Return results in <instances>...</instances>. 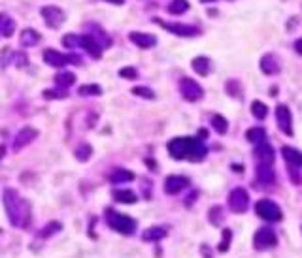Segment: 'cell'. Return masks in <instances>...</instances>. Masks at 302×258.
Wrapping results in <instances>:
<instances>
[{
	"label": "cell",
	"instance_id": "obj_1",
	"mask_svg": "<svg viewBox=\"0 0 302 258\" xmlns=\"http://www.w3.org/2000/svg\"><path fill=\"white\" fill-rule=\"evenodd\" d=\"M4 207L8 213V219L12 226L29 228L32 222V209L31 203L17 192L16 188H4Z\"/></svg>",
	"mask_w": 302,
	"mask_h": 258
},
{
	"label": "cell",
	"instance_id": "obj_2",
	"mask_svg": "<svg viewBox=\"0 0 302 258\" xmlns=\"http://www.w3.org/2000/svg\"><path fill=\"white\" fill-rule=\"evenodd\" d=\"M204 138H174L168 141V153L176 160H191V162H200L208 155V147L204 145Z\"/></svg>",
	"mask_w": 302,
	"mask_h": 258
},
{
	"label": "cell",
	"instance_id": "obj_3",
	"mask_svg": "<svg viewBox=\"0 0 302 258\" xmlns=\"http://www.w3.org/2000/svg\"><path fill=\"white\" fill-rule=\"evenodd\" d=\"M104 219L112 230H116L119 234L131 235L136 232V220L131 219L129 215H121V213L114 211V209H106L104 213Z\"/></svg>",
	"mask_w": 302,
	"mask_h": 258
},
{
	"label": "cell",
	"instance_id": "obj_4",
	"mask_svg": "<svg viewBox=\"0 0 302 258\" xmlns=\"http://www.w3.org/2000/svg\"><path fill=\"white\" fill-rule=\"evenodd\" d=\"M255 213L264 220H270V222H278L281 220L283 213L279 209V205L272 200H259L255 203Z\"/></svg>",
	"mask_w": 302,
	"mask_h": 258
},
{
	"label": "cell",
	"instance_id": "obj_5",
	"mask_svg": "<svg viewBox=\"0 0 302 258\" xmlns=\"http://www.w3.org/2000/svg\"><path fill=\"white\" fill-rule=\"evenodd\" d=\"M40 16L44 19V23L49 27V29H61L64 21H66V14L62 12L61 8H57V6H44V8L40 10Z\"/></svg>",
	"mask_w": 302,
	"mask_h": 258
},
{
	"label": "cell",
	"instance_id": "obj_6",
	"mask_svg": "<svg viewBox=\"0 0 302 258\" xmlns=\"http://www.w3.org/2000/svg\"><path fill=\"white\" fill-rule=\"evenodd\" d=\"M179 93L187 102H198L204 96V89H202L194 79L191 78H181L179 79Z\"/></svg>",
	"mask_w": 302,
	"mask_h": 258
},
{
	"label": "cell",
	"instance_id": "obj_7",
	"mask_svg": "<svg viewBox=\"0 0 302 258\" xmlns=\"http://www.w3.org/2000/svg\"><path fill=\"white\" fill-rule=\"evenodd\" d=\"M276 243H278V235L274 234V230L272 228H259L253 235V247L257 250H266V249H272V247H276Z\"/></svg>",
	"mask_w": 302,
	"mask_h": 258
},
{
	"label": "cell",
	"instance_id": "obj_8",
	"mask_svg": "<svg viewBox=\"0 0 302 258\" xmlns=\"http://www.w3.org/2000/svg\"><path fill=\"white\" fill-rule=\"evenodd\" d=\"M157 23L161 25L163 29H166L168 32H172V34H176V36H181V38H194V36H198V34H200L198 27H193V25L168 23V21H161V19H157Z\"/></svg>",
	"mask_w": 302,
	"mask_h": 258
},
{
	"label": "cell",
	"instance_id": "obj_9",
	"mask_svg": "<svg viewBox=\"0 0 302 258\" xmlns=\"http://www.w3.org/2000/svg\"><path fill=\"white\" fill-rule=\"evenodd\" d=\"M229 207H231L234 213L248 211V207H249L248 190H246V188H242V187L231 190V194H229Z\"/></svg>",
	"mask_w": 302,
	"mask_h": 258
},
{
	"label": "cell",
	"instance_id": "obj_10",
	"mask_svg": "<svg viewBox=\"0 0 302 258\" xmlns=\"http://www.w3.org/2000/svg\"><path fill=\"white\" fill-rule=\"evenodd\" d=\"M38 138V130L36 128H32V126H25V128H21L19 132L14 136V141H12V149L16 151V153H19L21 149H25L29 143H32V141Z\"/></svg>",
	"mask_w": 302,
	"mask_h": 258
},
{
	"label": "cell",
	"instance_id": "obj_11",
	"mask_svg": "<svg viewBox=\"0 0 302 258\" xmlns=\"http://www.w3.org/2000/svg\"><path fill=\"white\" fill-rule=\"evenodd\" d=\"M276 121H278L281 132L285 136H293V115H291V110L287 106H283V104L276 106Z\"/></svg>",
	"mask_w": 302,
	"mask_h": 258
},
{
	"label": "cell",
	"instance_id": "obj_12",
	"mask_svg": "<svg viewBox=\"0 0 302 258\" xmlns=\"http://www.w3.org/2000/svg\"><path fill=\"white\" fill-rule=\"evenodd\" d=\"M85 31H87V34L102 47V49L112 47V38H110V34H106V31H104L98 23H85Z\"/></svg>",
	"mask_w": 302,
	"mask_h": 258
},
{
	"label": "cell",
	"instance_id": "obj_13",
	"mask_svg": "<svg viewBox=\"0 0 302 258\" xmlns=\"http://www.w3.org/2000/svg\"><path fill=\"white\" fill-rule=\"evenodd\" d=\"M129 40L140 49H151L153 46H157V36L155 34H149V32L134 31L129 34Z\"/></svg>",
	"mask_w": 302,
	"mask_h": 258
},
{
	"label": "cell",
	"instance_id": "obj_14",
	"mask_svg": "<svg viewBox=\"0 0 302 258\" xmlns=\"http://www.w3.org/2000/svg\"><path fill=\"white\" fill-rule=\"evenodd\" d=\"M44 61H46L49 66H53V68H62V66H66V64H72V57L64 55L61 51H55V49H46L44 51Z\"/></svg>",
	"mask_w": 302,
	"mask_h": 258
},
{
	"label": "cell",
	"instance_id": "obj_15",
	"mask_svg": "<svg viewBox=\"0 0 302 258\" xmlns=\"http://www.w3.org/2000/svg\"><path fill=\"white\" fill-rule=\"evenodd\" d=\"M187 185H189V179H187V177L170 175V177H166V181H164V192H166V194H178Z\"/></svg>",
	"mask_w": 302,
	"mask_h": 258
},
{
	"label": "cell",
	"instance_id": "obj_16",
	"mask_svg": "<svg viewBox=\"0 0 302 258\" xmlns=\"http://www.w3.org/2000/svg\"><path fill=\"white\" fill-rule=\"evenodd\" d=\"M259 66H261V70H263V74H266V76H276V74H279V70H281L278 57L272 55V53H266V55H264L263 59H261V63H259Z\"/></svg>",
	"mask_w": 302,
	"mask_h": 258
},
{
	"label": "cell",
	"instance_id": "obj_17",
	"mask_svg": "<svg viewBox=\"0 0 302 258\" xmlns=\"http://www.w3.org/2000/svg\"><path fill=\"white\" fill-rule=\"evenodd\" d=\"M255 175H257V181L263 183V185H270V183L276 181V172H274V166L272 164L259 162L255 168Z\"/></svg>",
	"mask_w": 302,
	"mask_h": 258
},
{
	"label": "cell",
	"instance_id": "obj_18",
	"mask_svg": "<svg viewBox=\"0 0 302 258\" xmlns=\"http://www.w3.org/2000/svg\"><path fill=\"white\" fill-rule=\"evenodd\" d=\"M255 158H257V162H263V164H274L276 153H274L272 145H268V143L264 141V143H261V145L255 147Z\"/></svg>",
	"mask_w": 302,
	"mask_h": 258
},
{
	"label": "cell",
	"instance_id": "obj_19",
	"mask_svg": "<svg viewBox=\"0 0 302 258\" xmlns=\"http://www.w3.org/2000/svg\"><path fill=\"white\" fill-rule=\"evenodd\" d=\"M281 153H283V158H285V162L291 168H300L302 170V153L298 149L294 147H281Z\"/></svg>",
	"mask_w": 302,
	"mask_h": 258
},
{
	"label": "cell",
	"instance_id": "obj_20",
	"mask_svg": "<svg viewBox=\"0 0 302 258\" xmlns=\"http://www.w3.org/2000/svg\"><path fill=\"white\" fill-rule=\"evenodd\" d=\"M191 66H193V70L198 74V76H208L210 72H212V61H210L208 57H196V59H193V63H191Z\"/></svg>",
	"mask_w": 302,
	"mask_h": 258
},
{
	"label": "cell",
	"instance_id": "obj_21",
	"mask_svg": "<svg viewBox=\"0 0 302 258\" xmlns=\"http://www.w3.org/2000/svg\"><path fill=\"white\" fill-rule=\"evenodd\" d=\"M81 47H83V49H85L87 53L93 57V59H100L102 51H104V49H102V47L98 46V44H96L89 34H83V44H81Z\"/></svg>",
	"mask_w": 302,
	"mask_h": 258
},
{
	"label": "cell",
	"instance_id": "obj_22",
	"mask_svg": "<svg viewBox=\"0 0 302 258\" xmlns=\"http://www.w3.org/2000/svg\"><path fill=\"white\" fill-rule=\"evenodd\" d=\"M166 234H168V230L164 226H153L147 228L146 232L142 234V237H144V241H159V239L166 237Z\"/></svg>",
	"mask_w": 302,
	"mask_h": 258
},
{
	"label": "cell",
	"instance_id": "obj_23",
	"mask_svg": "<svg viewBox=\"0 0 302 258\" xmlns=\"http://www.w3.org/2000/svg\"><path fill=\"white\" fill-rule=\"evenodd\" d=\"M134 179V173L127 168H116L114 172L110 173V181L112 183H129V181Z\"/></svg>",
	"mask_w": 302,
	"mask_h": 258
},
{
	"label": "cell",
	"instance_id": "obj_24",
	"mask_svg": "<svg viewBox=\"0 0 302 258\" xmlns=\"http://www.w3.org/2000/svg\"><path fill=\"white\" fill-rule=\"evenodd\" d=\"M19 42H21V46L23 47H34L40 42V34L34 31V29H25V31L21 32Z\"/></svg>",
	"mask_w": 302,
	"mask_h": 258
},
{
	"label": "cell",
	"instance_id": "obj_25",
	"mask_svg": "<svg viewBox=\"0 0 302 258\" xmlns=\"http://www.w3.org/2000/svg\"><path fill=\"white\" fill-rule=\"evenodd\" d=\"M246 138H248L249 143H255V145H261L266 140V130L261 128V126H253L246 132Z\"/></svg>",
	"mask_w": 302,
	"mask_h": 258
},
{
	"label": "cell",
	"instance_id": "obj_26",
	"mask_svg": "<svg viewBox=\"0 0 302 258\" xmlns=\"http://www.w3.org/2000/svg\"><path fill=\"white\" fill-rule=\"evenodd\" d=\"M0 32L4 38H10L16 32V21L8 14H2V17H0Z\"/></svg>",
	"mask_w": 302,
	"mask_h": 258
},
{
	"label": "cell",
	"instance_id": "obj_27",
	"mask_svg": "<svg viewBox=\"0 0 302 258\" xmlns=\"http://www.w3.org/2000/svg\"><path fill=\"white\" fill-rule=\"evenodd\" d=\"M74 83H76V76L70 74V72H61V74L55 76V85L59 87V89H68Z\"/></svg>",
	"mask_w": 302,
	"mask_h": 258
},
{
	"label": "cell",
	"instance_id": "obj_28",
	"mask_svg": "<svg viewBox=\"0 0 302 258\" xmlns=\"http://www.w3.org/2000/svg\"><path fill=\"white\" fill-rule=\"evenodd\" d=\"M114 200L121 203H136L138 196L134 194L132 190H127V188H121V190L117 188V190H114Z\"/></svg>",
	"mask_w": 302,
	"mask_h": 258
},
{
	"label": "cell",
	"instance_id": "obj_29",
	"mask_svg": "<svg viewBox=\"0 0 302 258\" xmlns=\"http://www.w3.org/2000/svg\"><path fill=\"white\" fill-rule=\"evenodd\" d=\"M166 10L172 16H181V14H185L189 10V2L187 0H172V2H168Z\"/></svg>",
	"mask_w": 302,
	"mask_h": 258
},
{
	"label": "cell",
	"instance_id": "obj_30",
	"mask_svg": "<svg viewBox=\"0 0 302 258\" xmlns=\"http://www.w3.org/2000/svg\"><path fill=\"white\" fill-rule=\"evenodd\" d=\"M212 128L216 130L217 134H227L229 130V121L223 117V115H212Z\"/></svg>",
	"mask_w": 302,
	"mask_h": 258
},
{
	"label": "cell",
	"instance_id": "obj_31",
	"mask_svg": "<svg viewBox=\"0 0 302 258\" xmlns=\"http://www.w3.org/2000/svg\"><path fill=\"white\" fill-rule=\"evenodd\" d=\"M62 44H64V47H68V49H78L83 44V34H66L62 38Z\"/></svg>",
	"mask_w": 302,
	"mask_h": 258
},
{
	"label": "cell",
	"instance_id": "obj_32",
	"mask_svg": "<svg viewBox=\"0 0 302 258\" xmlns=\"http://www.w3.org/2000/svg\"><path fill=\"white\" fill-rule=\"evenodd\" d=\"M76 158H78L79 162H87L89 158H91V155H93V147L89 145V143H81L79 147H76Z\"/></svg>",
	"mask_w": 302,
	"mask_h": 258
},
{
	"label": "cell",
	"instance_id": "obj_33",
	"mask_svg": "<svg viewBox=\"0 0 302 258\" xmlns=\"http://www.w3.org/2000/svg\"><path fill=\"white\" fill-rule=\"evenodd\" d=\"M251 113H253V117L259 119V121H263V119H266V115H268V108L264 106L263 102H251Z\"/></svg>",
	"mask_w": 302,
	"mask_h": 258
},
{
	"label": "cell",
	"instance_id": "obj_34",
	"mask_svg": "<svg viewBox=\"0 0 302 258\" xmlns=\"http://www.w3.org/2000/svg\"><path fill=\"white\" fill-rule=\"evenodd\" d=\"M78 93L81 94V96H100L102 87L100 85H81L78 89Z\"/></svg>",
	"mask_w": 302,
	"mask_h": 258
},
{
	"label": "cell",
	"instance_id": "obj_35",
	"mask_svg": "<svg viewBox=\"0 0 302 258\" xmlns=\"http://www.w3.org/2000/svg\"><path fill=\"white\" fill-rule=\"evenodd\" d=\"M44 98H46V100L68 98V93H66V89H49V91H44Z\"/></svg>",
	"mask_w": 302,
	"mask_h": 258
},
{
	"label": "cell",
	"instance_id": "obj_36",
	"mask_svg": "<svg viewBox=\"0 0 302 258\" xmlns=\"http://www.w3.org/2000/svg\"><path fill=\"white\" fill-rule=\"evenodd\" d=\"M132 94H134V96H140V98H146V100H153V98H155V93H153L151 89H147V87H134V89H132Z\"/></svg>",
	"mask_w": 302,
	"mask_h": 258
},
{
	"label": "cell",
	"instance_id": "obj_37",
	"mask_svg": "<svg viewBox=\"0 0 302 258\" xmlns=\"http://www.w3.org/2000/svg\"><path fill=\"white\" fill-rule=\"evenodd\" d=\"M27 63H29V59H27L25 53H21V51H14V53H12V64H14V66L23 68V66H27Z\"/></svg>",
	"mask_w": 302,
	"mask_h": 258
},
{
	"label": "cell",
	"instance_id": "obj_38",
	"mask_svg": "<svg viewBox=\"0 0 302 258\" xmlns=\"http://www.w3.org/2000/svg\"><path fill=\"white\" fill-rule=\"evenodd\" d=\"M119 78H125V79H136L138 78V70L134 68V66H125L119 70Z\"/></svg>",
	"mask_w": 302,
	"mask_h": 258
},
{
	"label": "cell",
	"instance_id": "obj_39",
	"mask_svg": "<svg viewBox=\"0 0 302 258\" xmlns=\"http://www.w3.org/2000/svg\"><path fill=\"white\" fill-rule=\"evenodd\" d=\"M59 230H61V222H49V224L40 232V237H49V235L59 232Z\"/></svg>",
	"mask_w": 302,
	"mask_h": 258
},
{
	"label": "cell",
	"instance_id": "obj_40",
	"mask_svg": "<svg viewBox=\"0 0 302 258\" xmlns=\"http://www.w3.org/2000/svg\"><path fill=\"white\" fill-rule=\"evenodd\" d=\"M231 237H233V232H231L229 228L223 230V243L219 245V250H221V252H225V250L231 247Z\"/></svg>",
	"mask_w": 302,
	"mask_h": 258
},
{
	"label": "cell",
	"instance_id": "obj_41",
	"mask_svg": "<svg viewBox=\"0 0 302 258\" xmlns=\"http://www.w3.org/2000/svg\"><path fill=\"white\" fill-rule=\"evenodd\" d=\"M219 219H221V207H214L212 211H210V220L212 222H219Z\"/></svg>",
	"mask_w": 302,
	"mask_h": 258
},
{
	"label": "cell",
	"instance_id": "obj_42",
	"mask_svg": "<svg viewBox=\"0 0 302 258\" xmlns=\"http://www.w3.org/2000/svg\"><path fill=\"white\" fill-rule=\"evenodd\" d=\"M294 51H296L298 55H302V38H298L294 42Z\"/></svg>",
	"mask_w": 302,
	"mask_h": 258
},
{
	"label": "cell",
	"instance_id": "obj_43",
	"mask_svg": "<svg viewBox=\"0 0 302 258\" xmlns=\"http://www.w3.org/2000/svg\"><path fill=\"white\" fill-rule=\"evenodd\" d=\"M106 2H112V4H117V6L123 4V0H106Z\"/></svg>",
	"mask_w": 302,
	"mask_h": 258
},
{
	"label": "cell",
	"instance_id": "obj_44",
	"mask_svg": "<svg viewBox=\"0 0 302 258\" xmlns=\"http://www.w3.org/2000/svg\"><path fill=\"white\" fill-rule=\"evenodd\" d=\"M202 2H214V0H202Z\"/></svg>",
	"mask_w": 302,
	"mask_h": 258
}]
</instances>
